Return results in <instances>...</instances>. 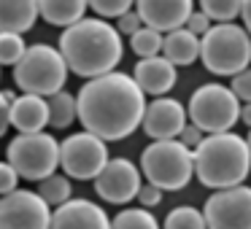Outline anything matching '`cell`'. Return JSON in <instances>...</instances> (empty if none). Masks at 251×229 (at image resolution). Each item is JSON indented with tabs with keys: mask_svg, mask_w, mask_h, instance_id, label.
I'll list each match as a JSON object with an SVG mask.
<instances>
[{
	"mask_svg": "<svg viewBox=\"0 0 251 229\" xmlns=\"http://www.w3.org/2000/svg\"><path fill=\"white\" fill-rule=\"evenodd\" d=\"M186 116L192 119V124L200 127L208 135H213V132H229L235 127V121L240 119V100L235 97V92L229 87L202 84L192 94Z\"/></svg>",
	"mask_w": 251,
	"mask_h": 229,
	"instance_id": "8",
	"label": "cell"
},
{
	"mask_svg": "<svg viewBox=\"0 0 251 229\" xmlns=\"http://www.w3.org/2000/svg\"><path fill=\"white\" fill-rule=\"evenodd\" d=\"M184 27L189 30V33H195L197 38H200V35H205L208 30H211V19H208L202 11H192V14H189V19H186V24H184Z\"/></svg>",
	"mask_w": 251,
	"mask_h": 229,
	"instance_id": "34",
	"label": "cell"
},
{
	"mask_svg": "<svg viewBox=\"0 0 251 229\" xmlns=\"http://www.w3.org/2000/svg\"><path fill=\"white\" fill-rule=\"evenodd\" d=\"M202 137H205V132H202L200 127H195V124H184V130L178 132V143H181V146H186L189 151H195V148L200 146Z\"/></svg>",
	"mask_w": 251,
	"mask_h": 229,
	"instance_id": "32",
	"label": "cell"
},
{
	"mask_svg": "<svg viewBox=\"0 0 251 229\" xmlns=\"http://www.w3.org/2000/svg\"><path fill=\"white\" fill-rule=\"evenodd\" d=\"M195 175L208 189L238 186L251 173V154L246 137L235 132H213L200 140L195 148Z\"/></svg>",
	"mask_w": 251,
	"mask_h": 229,
	"instance_id": "3",
	"label": "cell"
},
{
	"mask_svg": "<svg viewBox=\"0 0 251 229\" xmlns=\"http://www.w3.org/2000/svg\"><path fill=\"white\" fill-rule=\"evenodd\" d=\"M162 57L168 62H173L176 68L192 65L200 57V38L195 33H189L186 27L170 30L162 35Z\"/></svg>",
	"mask_w": 251,
	"mask_h": 229,
	"instance_id": "18",
	"label": "cell"
},
{
	"mask_svg": "<svg viewBox=\"0 0 251 229\" xmlns=\"http://www.w3.org/2000/svg\"><path fill=\"white\" fill-rule=\"evenodd\" d=\"M143 27V19L138 17V11H127L116 19V33H125V35H132Z\"/></svg>",
	"mask_w": 251,
	"mask_h": 229,
	"instance_id": "31",
	"label": "cell"
},
{
	"mask_svg": "<svg viewBox=\"0 0 251 229\" xmlns=\"http://www.w3.org/2000/svg\"><path fill=\"white\" fill-rule=\"evenodd\" d=\"M240 121H243L246 127H251V103H246L243 108H240Z\"/></svg>",
	"mask_w": 251,
	"mask_h": 229,
	"instance_id": "37",
	"label": "cell"
},
{
	"mask_svg": "<svg viewBox=\"0 0 251 229\" xmlns=\"http://www.w3.org/2000/svg\"><path fill=\"white\" fill-rule=\"evenodd\" d=\"M130 46H132V51H135L141 60H146V57H157V54H162V33H157V30H151V27L143 24L138 33L130 35Z\"/></svg>",
	"mask_w": 251,
	"mask_h": 229,
	"instance_id": "24",
	"label": "cell"
},
{
	"mask_svg": "<svg viewBox=\"0 0 251 229\" xmlns=\"http://www.w3.org/2000/svg\"><path fill=\"white\" fill-rule=\"evenodd\" d=\"M87 0H38V17L54 27H71L84 19Z\"/></svg>",
	"mask_w": 251,
	"mask_h": 229,
	"instance_id": "20",
	"label": "cell"
},
{
	"mask_svg": "<svg viewBox=\"0 0 251 229\" xmlns=\"http://www.w3.org/2000/svg\"><path fill=\"white\" fill-rule=\"evenodd\" d=\"M132 78H135V84L141 87L143 94H159L162 97V94H168L176 87L178 73H176L173 62H168L162 54H157V57H146V60L138 62L135 70H132Z\"/></svg>",
	"mask_w": 251,
	"mask_h": 229,
	"instance_id": "16",
	"label": "cell"
},
{
	"mask_svg": "<svg viewBox=\"0 0 251 229\" xmlns=\"http://www.w3.org/2000/svg\"><path fill=\"white\" fill-rule=\"evenodd\" d=\"M68 73L71 70H68L60 49L49 44H35L27 46L22 60L14 65V84L22 89V94L51 97L54 92L65 89Z\"/></svg>",
	"mask_w": 251,
	"mask_h": 229,
	"instance_id": "4",
	"label": "cell"
},
{
	"mask_svg": "<svg viewBox=\"0 0 251 229\" xmlns=\"http://www.w3.org/2000/svg\"><path fill=\"white\" fill-rule=\"evenodd\" d=\"M8 116L11 127H17L19 132H44V127L49 124V105L46 97L38 94H19L8 105Z\"/></svg>",
	"mask_w": 251,
	"mask_h": 229,
	"instance_id": "17",
	"label": "cell"
},
{
	"mask_svg": "<svg viewBox=\"0 0 251 229\" xmlns=\"http://www.w3.org/2000/svg\"><path fill=\"white\" fill-rule=\"evenodd\" d=\"M240 17H243V30L251 35V0H243V6H240Z\"/></svg>",
	"mask_w": 251,
	"mask_h": 229,
	"instance_id": "35",
	"label": "cell"
},
{
	"mask_svg": "<svg viewBox=\"0 0 251 229\" xmlns=\"http://www.w3.org/2000/svg\"><path fill=\"white\" fill-rule=\"evenodd\" d=\"M200 60L208 73L235 76L251 62V35L232 22L211 24V30L200 41Z\"/></svg>",
	"mask_w": 251,
	"mask_h": 229,
	"instance_id": "5",
	"label": "cell"
},
{
	"mask_svg": "<svg viewBox=\"0 0 251 229\" xmlns=\"http://www.w3.org/2000/svg\"><path fill=\"white\" fill-rule=\"evenodd\" d=\"M208 229H251V186L216 189L202 207Z\"/></svg>",
	"mask_w": 251,
	"mask_h": 229,
	"instance_id": "10",
	"label": "cell"
},
{
	"mask_svg": "<svg viewBox=\"0 0 251 229\" xmlns=\"http://www.w3.org/2000/svg\"><path fill=\"white\" fill-rule=\"evenodd\" d=\"M229 89L235 92V97H238V100L251 103V68L235 73V76H232V87H229Z\"/></svg>",
	"mask_w": 251,
	"mask_h": 229,
	"instance_id": "29",
	"label": "cell"
},
{
	"mask_svg": "<svg viewBox=\"0 0 251 229\" xmlns=\"http://www.w3.org/2000/svg\"><path fill=\"white\" fill-rule=\"evenodd\" d=\"M138 189H141V170L130 159H108L95 175V191L111 205H125L135 200Z\"/></svg>",
	"mask_w": 251,
	"mask_h": 229,
	"instance_id": "12",
	"label": "cell"
},
{
	"mask_svg": "<svg viewBox=\"0 0 251 229\" xmlns=\"http://www.w3.org/2000/svg\"><path fill=\"white\" fill-rule=\"evenodd\" d=\"M46 105H49V124L57 127V130H65L76 121V97L68 94L65 89L51 94L46 100Z\"/></svg>",
	"mask_w": 251,
	"mask_h": 229,
	"instance_id": "21",
	"label": "cell"
},
{
	"mask_svg": "<svg viewBox=\"0 0 251 229\" xmlns=\"http://www.w3.org/2000/svg\"><path fill=\"white\" fill-rule=\"evenodd\" d=\"M25 51L27 46L19 33H0V65H17Z\"/></svg>",
	"mask_w": 251,
	"mask_h": 229,
	"instance_id": "27",
	"label": "cell"
},
{
	"mask_svg": "<svg viewBox=\"0 0 251 229\" xmlns=\"http://www.w3.org/2000/svg\"><path fill=\"white\" fill-rule=\"evenodd\" d=\"M6 159L19 178L44 181L60 167V143L46 132H19L8 143Z\"/></svg>",
	"mask_w": 251,
	"mask_h": 229,
	"instance_id": "7",
	"label": "cell"
},
{
	"mask_svg": "<svg viewBox=\"0 0 251 229\" xmlns=\"http://www.w3.org/2000/svg\"><path fill=\"white\" fill-rule=\"evenodd\" d=\"M246 146H249V154H251V132H249V137H246Z\"/></svg>",
	"mask_w": 251,
	"mask_h": 229,
	"instance_id": "39",
	"label": "cell"
},
{
	"mask_svg": "<svg viewBox=\"0 0 251 229\" xmlns=\"http://www.w3.org/2000/svg\"><path fill=\"white\" fill-rule=\"evenodd\" d=\"M243 0H200V8L211 22H232L240 14Z\"/></svg>",
	"mask_w": 251,
	"mask_h": 229,
	"instance_id": "26",
	"label": "cell"
},
{
	"mask_svg": "<svg viewBox=\"0 0 251 229\" xmlns=\"http://www.w3.org/2000/svg\"><path fill=\"white\" fill-rule=\"evenodd\" d=\"M141 173L162 191H181L195 173V154L178 140H154L141 154Z\"/></svg>",
	"mask_w": 251,
	"mask_h": 229,
	"instance_id": "6",
	"label": "cell"
},
{
	"mask_svg": "<svg viewBox=\"0 0 251 229\" xmlns=\"http://www.w3.org/2000/svg\"><path fill=\"white\" fill-rule=\"evenodd\" d=\"M38 19V0H0V33H27Z\"/></svg>",
	"mask_w": 251,
	"mask_h": 229,
	"instance_id": "19",
	"label": "cell"
},
{
	"mask_svg": "<svg viewBox=\"0 0 251 229\" xmlns=\"http://www.w3.org/2000/svg\"><path fill=\"white\" fill-rule=\"evenodd\" d=\"M138 17L157 33H170L186 24L192 14V0H135Z\"/></svg>",
	"mask_w": 251,
	"mask_h": 229,
	"instance_id": "15",
	"label": "cell"
},
{
	"mask_svg": "<svg viewBox=\"0 0 251 229\" xmlns=\"http://www.w3.org/2000/svg\"><path fill=\"white\" fill-rule=\"evenodd\" d=\"M60 54L68 70L81 78H98L111 73L122 60V38L105 19H78L62 30Z\"/></svg>",
	"mask_w": 251,
	"mask_h": 229,
	"instance_id": "2",
	"label": "cell"
},
{
	"mask_svg": "<svg viewBox=\"0 0 251 229\" xmlns=\"http://www.w3.org/2000/svg\"><path fill=\"white\" fill-rule=\"evenodd\" d=\"M111 229H159V221L149 207H127L111 218Z\"/></svg>",
	"mask_w": 251,
	"mask_h": 229,
	"instance_id": "23",
	"label": "cell"
},
{
	"mask_svg": "<svg viewBox=\"0 0 251 229\" xmlns=\"http://www.w3.org/2000/svg\"><path fill=\"white\" fill-rule=\"evenodd\" d=\"M249 175H251V173H249Z\"/></svg>",
	"mask_w": 251,
	"mask_h": 229,
	"instance_id": "40",
	"label": "cell"
},
{
	"mask_svg": "<svg viewBox=\"0 0 251 229\" xmlns=\"http://www.w3.org/2000/svg\"><path fill=\"white\" fill-rule=\"evenodd\" d=\"M186 124V108L173 97H157L146 103L141 127L154 140H176Z\"/></svg>",
	"mask_w": 251,
	"mask_h": 229,
	"instance_id": "13",
	"label": "cell"
},
{
	"mask_svg": "<svg viewBox=\"0 0 251 229\" xmlns=\"http://www.w3.org/2000/svg\"><path fill=\"white\" fill-rule=\"evenodd\" d=\"M108 146L92 132H76L60 143V167L68 178L76 181H95V175L108 162Z\"/></svg>",
	"mask_w": 251,
	"mask_h": 229,
	"instance_id": "9",
	"label": "cell"
},
{
	"mask_svg": "<svg viewBox=\"0 0 251 229\" xmlns=\"http://www.w3.org/2000/svg\"><path fill=\"white\" fill-rule=\"evenodd\" d=\"M146 94L127 73H103L87 78L76 94V119L100 140H122L141 127Z\"/></svg>",
	"mask_w": 251,
	"mask_h": 229,
	"instance_id": "1",
	"label": "cell"
},
{
	"mask_svg": "<svg viewBox=\"0 0 251 229\" xmlns=\"http://www.w3.org/2000/svg\"><path fill=\"white\" fill-rule=\"evenodd\" d=\"M165 229H208L205 227V218L197 207H189V205H181V207H173V210L165 216Z\"/></svg>",
	"mask_w": 251,
	"mask_h": 229,
	"instance_id": "25",
	"label": "cell"
},
{
	"mask_svg": "<svg viewBox=\"0 0 251 229\" xmlns=\"http://www.w3.org/2000/svg\"><path fill=\"white\" fill-rule=\"evenodd\" d=\"M51 210L38 191L14 189L0 197V229H49Z\"/></svg>",
	"mask_w": 251,
	"mask_h": 229,
	"instance_id": "11",
	"label": "cell"
},
{
	"mask_svg": "<svg viewBox=\"0 0 251 229\" xmlns=\"http://www.w3.org/2000/svg\"><path fill=\"white\" fill-rule=\"evenodd\" d=\"M17 181H19L17 170H14L8 162H0V197L11 194V191L17 189Z\"/></svg>",
	"mask_w": 251,
	"mask_h": 229,
	"instance_id": "33",
	"label": "cell"
},
{
	"mask_svg": "<svg viewBox=\"0 0 251 229\" xmlns=\"http://www.w3.org/2000/svg\"><path fill=\"white\" fill-rule=\"evenodd\" d=\"M14 103V92L8 89H0V105H11Z\"/></svg>",
	"mask_w": 251,
	"mask_h": 229,
	"instance_id": "38",
	"label": "cell"
},
{
	"mask_svg": "<svg viewBox=\"0 0 251 229\" xmlns=\"http://www.w3.org/2000/svg\"><path fill=\"white\" fill-rule=\"evenodd\" d=\"M71 181H68V175H57V173H51V175H46L44 181H38V194L44 197V202L46 205H62V202H68L71 200Z\"/></svg>",
	"mask_w": 251,
	"mask_h": 229,
	"instance_id": "22",
	"label": "cell"
},
{
	"mask_svg": "<svg viewBox=\"0 0 251 229\" xmlns=\"http://www.w3.org/2000/svg\"><path fill=\"white\" fill-rule=\"evenodd\" d=\"M135 0H87V6L98 14L100 19H119L132 8Z\"/></svg>",
	"mask_w": 251,
	"mask_h": 229,
	"instance_id": "28",
	"label": "cell"
},
{
	"mask_svg": "<svg viewBox=\"0 0 251 229\" xmlns=\"http://www.w3.org/2000/svg\"><path fill=\"white\" fill-rule=\"evenodd\" d=\"M49 229H111V221L98 202L68 200L54 207Z\"/></svg>",
	"mask_w": 251,
	"mask_h": 229,
	"instance_id": "14",
	"label": "cell"
},
{
	"mask_svg": "<svg viewBox=\"0 0 251 229\" xmlns=\"http://www.w3.org/2000/svg\"><path fill=\"white\" fill-rule=\"evenodd\" d=\"M11 127V116H8V105H0V135H6V130Z\"/></svg>",
	"mask_w": 251,
	"mask_h": 229,
	"instance_id": "36",
	"label": "cell"
},
{
	"mask_svg": "<svg viewBox=\"0 0 251 229\" xmlns=\"http://www.w3.org/2000/svg\"><path fill=\"white\" fill-rule=\"evenodd\" d=\"M135 200L141 202V207H154V205H159V202H162V189H157L154 183H141Z\"/></svg>",
	"mask_w": 251,
	"mask_h": 229,
	"instance_id": "30",
	"label": "cell"
}]
</instances>
